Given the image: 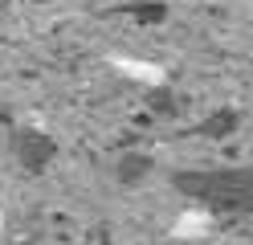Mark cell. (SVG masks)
Instances as JSON below:
<instances>
[{
    "mask_svg": "<svg viewBox=\"0 0 253 245\" xmlns=\"http://www.w3.org/2000/svg\"><path fill=\"white\" fill-rule=\"evenodd\" d=\"M171 188L184 200L200 204L216 217H245L253 208V176L249 168H196V172H171Z\"/></svg>",
    "mask_w": 253,
    "mask_h": 245,
    "instance_id": "1",
    "label": "cell"
},
{
    "mask_svg": "<svg viewBox=\"0 0 253 245\" xmlns=\"http://www.w3.org/2000/svg\"><path fill=\"white\" fill-rule=\"evenodd\" d=\"M12 151H17L25 172H45L57 159V143L45 135V131H37V127H21L17 135H12Z\"/></svg>",
    "mask_w": 253,
    "mask_h": 245,
    "instance_id": "2",
    "label": "cell"
},
{
    "mask_svg": "<svg viewBox=\"0 0 253 245\" xmlns=\"http://www.w3.org/2000/svg\"><path fill=\"white\" fill-rule=\"evenodd\" d=\"M196 131H200V135H209V139H225V135L237 131V110H220V114H212V119H204Z\"/></svg>",
    "mask_w": 253,
    "mask_h": 245,
    "instance_id": "3",
    "label": "cell"
},
{
    "mask_svg": "<svg viewBox=\"0 0 253 245\" xmlns=\"http://www.w3.org/2000/svg\"><path fill=\"white\" fill-rule=\"evenodd\" d=\"M151 172V159L147 155H123L119 159V180L123 184H135V180H143Z\"/></svg>",
    "mask_w": 253,
    "mask_h": 245,
    "instance_id": "4",
    "label": "cell"
}]
</instances>
